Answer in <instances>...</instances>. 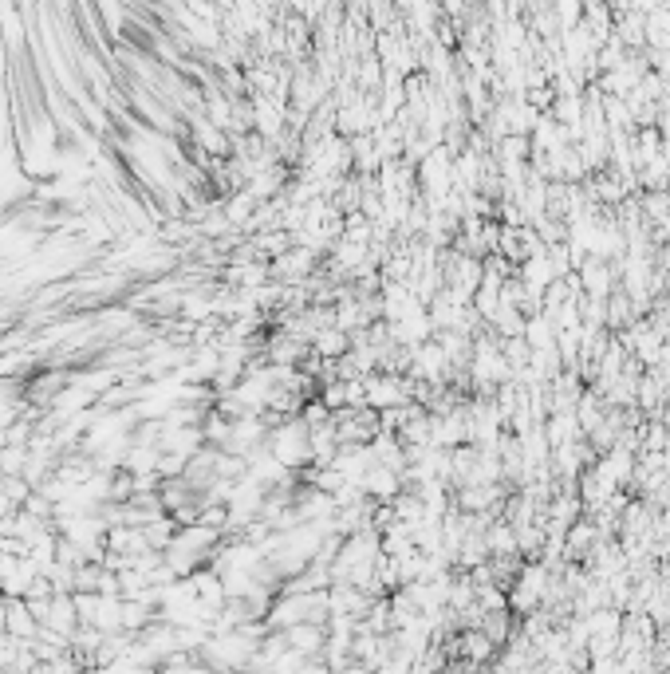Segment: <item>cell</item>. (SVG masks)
Segmentation results:
<instances>
[{
	"instance_id": "6da1fadb",
	"label": "cell",
	"mask_w": 670,
	"mask_h": 674,
	"mask_svg": "<svg viewBox=\"0 0 670 674\" xmlns=\"http://www.w3.org/2000/svg\"><path fill=\"white\" fill-rule=\"evenodd\" d=\"M265 446L288 466V470H304L312 466V442H308V422L304 414H284L268 426Z\"/></svg>"
},
{
	"instance_id": "3957f363",
	"label": "cell",
	"mask_w": 670,
	"mask_h": 674,
	"mask_svg": "<svg viewBox=\"0 0 670 674\" xmlns=\"http://www.w3.org/2000/svg\"><path fill=\"white\" fill-rule=\"evenodd\" d=\"M8 635L24 639V643H32L40 635V619H36V611L28 607L24 596H8Z\"/></svg>"
},
{
	"instance_id": "7a4b0ae2",
	"label": "cell",
	"mask_w": 670,
	"mask_h": 674,
	"mask_svg": "<svg viewBox=\"0 0 670 674\" xmlns=\"http://www.w3.org/2000/svg\"><path fill=\"white\" fill-rule=\"evenodd\" d=\"M312 261H316V249H304V245H296V249H284V253H276V261L268 265V272H272L280 284H300V280L312 272Z\"/></svg>"
}]
</instances>
